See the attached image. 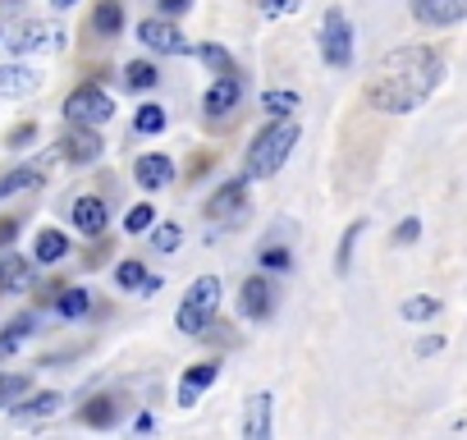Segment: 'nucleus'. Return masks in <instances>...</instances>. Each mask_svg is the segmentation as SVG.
Instances as JSON below:
<instances>
[{
    "label": "nucleus",
    "instance_id": "nucleus-1",
    "mask_svg": "<svg viewBox=\"0 0 467 440\" xmlns=\"http://www.w3.org/2000/svg\"><path fill=\"white\" fill-rule=\"evenodd\" d=\"M444 83V60L431 47H394L376 60L367 79V101L385 115H408Z\"/></svg>",
    "mask_w": 467,
    "mask_h": 440
},
{
    "label": "nucleus",
    "instance_id": "nucleus-2",
    "mask_svg": "<svg viewBox=\"0 0 467 440\" xmlns=\"http://www.w3.org/2000/svg\"><path fill=\"white\" fill-rule=\"evenodd\" d=\"M294 147H298V124L285 115V120H275L271 129H262V133L253 138V147H248V156H244V179L253 183V179H266V174L285 170V161H289Z\"/></svg>",
    "mask_w": 467,
    "mask_h": 440
},
{
    "label": "nucleus",
    "instance_id": "nucleus-3",
    "mask_svg": "<svg viewBox=\"0 0 467 440\" xmlns=\"http://www.w3.org/2000/svg\"><path fill=\"white\" fill-rule=\"evenodd\" d=\"M215 308H220V280H215V276H197V280L188 285V294H183L174 321H179L183 335H206Z\"/></svg>",
    "mask_w": 467,
    "mask_h": 440
},
{
    "label": "nucleus",
    "instance_id": "nucleus-4",
    "mask_svg": "<svg viewBox=\"0 0 467 440\" xmlns=\"http://www.w3.org/2000/svg\"><path fill=\"white\" fill-rule=\"evenodd\" d=\"M321 60L330 69L353 65V24L344 10H326V19H321Z\"/></svg>",
    "mask_w": 467,
    "mask_h": 440
},
{
    "label": "nucleus",
    "instance_id": "nucleus-5",
    "mask_svg": "<svg viewBox=\"0 0 467 440\" xmlns=\"http://www.w3.org/2000/svg\"><path fill=\"white\" fill-rule=\"evenodd\" d=\"M110 115H115V101H110L97 83H83V88H74V92L65 97V120H69V124H92V129H101Z\"/></svg>",
    "mask_w": 467,
    "mask_h": 440
},
{
    "label": "nucleus",
    "instance_id": "nucleus-6",
    "mask_svg": "<svg viewBox=\"0 0 467 440\" xmlns=\"http://www.w3.org/2000/svg\"><path fill=\"white\" fill-rule=\"evenodd\" d=\"M101 152H106V142H101V133L92 124H69L60 133V156L69 165H92V161H101Z\"/></svg>",
    "mask_w": 467,
    "mask_h": 440
},
{
    "label": "nucleus",
    "instance_id": "nucleus-7",
    "mask_svg": "<svg viewBox=\"0 0 467 440\" xmlns=\"http://www.w3.org/2000/svg\"><path fill=\"white\" fill-rule=\"evenodd\" d=\"M138 42L142 47H151V51H161V56H188L192 51V42L179 33V24H170V19H142L138 24Z\"/></svg>",
    "mask_w": 467,
    "mask_h": 440
},
{
    "label": "nucleus",
    "instance_id": "nucleus-8",
    "mask_svg": "<svg viewBox=\"0 0 467 440\" xmlns=\"http://www.w3.org/2000/svg\"><path fill=\"white\" fill-rule=\"evenodd\" d=\"M239 106H244V79H239V74H224V79H215V83L206 88V97H202L206 120H229Z\"/></svg>",
    "mask_w": 467,
    "mask_h": 440
},
{
    "label": "nucleus",
    "instance_id": "nucleus-9",
    "mask_svg": "<svg viewBox=\"0 0 467 440\" xmlns=\"http://www.w3.org/2000/svg\"><path fill=\"white\" fill-rule=\"evenodd\" d=\"M412 19L421 28H453L467 19V0H412Z\"/></svg>",
    "mask_w": 467,
    "mask_h": 440
},
{
    "label": "nucleus",
    "instance_id": "nucleus-10",
    "mask_svg": "<svg viewBox=\"0 0 467 440\" xmlns=\"http://www.w3.org/2000/svg\"><path fill=\"white\" fill-rule=\"evenodd\" d=\"M239 312H244L248 321H266V317L275 312V285H271L266 276H248L244 289H239Z\"/></svg>",
    "mask_w": 467,
    "mask_h": 440
},
{
    "label": "nucleus",
    "instance_id": "nucleus-11",
    "mask_svg": "<svg viewBox=\"0 0 467 440\" xmlns=\"http://www.w3.org/2000/svg\"><path fill=\"white\" fill-rule=\"evenodd\" d=\"M244 206H248V179H229V183H220V188L211 193L206 215H211V220H234Z\"/></svg>",
    "mask_w": 467,
    "mask_h": 440
},
{
    "label": "nucleus",
    "instance_id": "nucleus-12",
    "mask_svg": "<svg viewBox=\"0 0 467 440\" xmlns=\"http://www.w3.org/2000/svg\"><path fill=\"white\" fill-rule=\"evenodd\" d=\"M69 220L78 225V235H88V239H101V235H106V220H110V211H106V202H101L97 193H88V197H78V202H74Z\"/></svg>",
    "mask_w": 467,
    "mask_h": 440
},
{
    "label": "nucleus",
    "instance_id": "nucleus-13",
    "mask_svg": "<svg viewBox=\"0 0 467 440\" xmlns=\"http://www.w3.org/2000/svg\"><path fill=\"white\" fill-rule=\"evenodd\" d=\"M215 376H220V362L215 358H206V362H192L188 372H183V381H179V403L183 408H192L211 385H215Z\"/></svg>",
    "mask_w": 467,
    "mask_h": 440
},
{
    "label": "nucleus",
    "instance_id": "nucleus-14",
    "mask_svg": "<svg viewBox=\"0 0 467 440\" xmlns=\"http://www.w3.org/2000/svg\"><path fill=\"white\" fill-rule=\"evenodd\" d=\"M133 174H138V183H142L147 193H156V188L174 183V161H170V156H161V152H147V156H138Z\"/></svg>",
    "mask_w": 467,
    "mask_h": 440
},
{
    "label": "nucleus",
    "instance_id": "nucleus-15",
    "mask_svg": "<svg viewBox=\"0 0 467 440\" xmlns=\"http://www.w3.org/2000/svg\"><path fill=\"white\" fill-rule=\"evenodd\" d=\"M60 28L56 24H24L19 28V37H15V51L19 56H33V51H51V47H60Z\"/></svg>",
    "mask_w": 467,
    "mask_h": 440
},
{
    "label": "nucleus",
    "instance_id": "nucleus-16",
    "mask_svg": "<svg viewBox=\"0 0 467 440\" xmlns=\"http://www.w3.org/2000/svg\"><path fill=\"white\" fill-rule=\"evenodd\" d=\"M42 88V74L28 65H0V97H28Z\"/></svg>",
    "mask_w": 467,
    "mask_h": 440
},
{
    "label": "nucleus",
    "instance_id": "nucleus-17",
    "mask_svg": "<svg viewBox=\"0 0 467 440\" xmlns=\"http://www.w3.org/2000/svg\"><path fill=\"white\" fill-rule=\"evenodd\" d=\"M271 408H275V399L266 390L248 399V413H244V435L248 440H266L271 435Z\"/></svg>",
    "mask_w": 467,
    "mask_h": 440
},
{
    "label": "nucleus",
    "instance_id": "nucleus-18",
    "mask_svg": "<svg viewBox=\"0 0 467 440\" xmlns=\"http://www.w3.org/2000/svg\"><path fill=\"white\" fill-rule=\"evenodd\" d=\"M28 276H33L28 257H19V253H0V294L24 289V285H28Z\"/></svg>",
    "mask_w": 467,
    "mask_h": 440
},
{
    "label": "nucleus",
    "instance_id": "nucleus-19",
    "mask_svg": "<svg viewBox=\"0 0 467 440\" xmlns=\"http://www.w3.org/2000/svg\"><path fill=\"white\" fill-rule=\"evenodd\" d=\"M33 257H37L42 267H56V262L69 257V239H65L60 230H42V235L33 239Z\"/></svg>",
    "mask_w": 467,
    "mask_h": 440
},
{
    "label": "nucleus",
    "instance_id": "nucleus-20",
    "mask_svg": "<svg viewBox=\"0 0 467 440\" xmlns=\"http://www.w3.org/2000/svg\"><path fill=\"white\" fill-rule=\"evenodd\" d=\"M60 403H65V394H60V390H42V394H33L28 403H19V408H15V417H19V422H37V417L60 413Z\"/></svg>",
    "mask_w": 467,
    "mask_h": 440
},
{
    "label": "nucleus",
    "instance_id": "nucleus-21",
    "mask_svg": "<svg viewBox=\"0 0 467 440\" xmlns=\"http://www.w3.org/2000/svg\"><path fill=\"white\" fill-rule=\"evenodd\" d=\"M119 28H124V5L119 0H101V5L92 10V33L97 37H119Z\"/></svg>",
    "mask_w": 467,
    "mask_h": 440
},
{
    "label": "nucleus",
    "instance_id": "nucleus-22",
    "mask_svg": "<svg viewBox=\"0 0 467 440\" xmlns=\"http://www.w3.org/2000/svg\"><path fill=\"white\" fill-rule=\"evenodd\" d=\"M42 183V170L37 165H19L10 174H0V197H10V193H24V188H37Z\"/></svg>",
    "mask_w": 467,
    "mask_h": 440
},
{
    "label": "nucleus",
    "instance_id": "nucleus-23",
    "mask_svg": "<svg viewBox=\"0 0 467 440\" xmlns=\"http://www.w3.org/2000/svg\"><path fill=\"white\" fill-rule=\"evenodd\" d=\"M161 129H165V106H156V101L138 106V115H133V133H142V138H156Z\"/></svg>",
    "mask_w": 467,
    "mask_h": 440
},
{
    "label": "nucleus",
    "instance_id": "nucleus-24",
    "mask_svg": "<svg viewBox=\"0 0 467 440\" xmlns=\"http://www.w3.org/2000/svg\"><path fill=\"white\" fill-rule=\"evenodd\" d=\"M115 417H119V408H115L110 394H97V399H88V408H83V422H88V426H115Z\"/></svg>",
    "mask_w": 467,
    "mask_h": 440
},
{
    "label": "nucleus",
    "instance_id": "nucleus-25",
    "mask_svg": "<svg viewBox=\"0 0 467 440\" xmlns=\"http://www.w3.org/2000/svg\"><path fill=\"white\" fill-rule=\"evenodd\" d=\"M367 235V220H353V225L344 230V239H339V253H335V271L344 276L348 267H353V248H358V239Z\"/></svg>",
    "mask_w": 467,
    "mask_h": 440
},
{
    "label": "nucleus",
    "instance_id": "nucleus-26",
    "mask_svg": "<svg viewBox=\"0 0 467 440\" xmlns=\"http://www.w3.org/2000/svg\"><path fill=\"white\" fill-rule=\"evenodd\" d=\"M197 56H202V65L215 74V79H224V74H239L234 69V56L224 51V47H215V42H206V47H197Z\"/></svg>",
    "mask_w": 467,
    "mask_h": 440
},
{
    "label": "nucleus",
    "instance_id": "nucleus-27",
    "mask_svg": "<svg viewBox=\"0 0 467 440\" xmlns=\"http://www.w3.org/2000/svg\"><path fill=\"white\" fill-rule=\"evenodd\" d=\"M124 83H129L133 92H151V88L161 83V69H156V65H147V60H133V65L124 69Z\"/></svg>",
    "mask_w": 467,
    "mask_h": 440
},
{
    "label": "nucleus",
    "instance_id": "nucleus-28",
    "mask_svg": "<svg viewBox=\"0 0 467 440\" xmlns=\"http://www.w3.org/2000/svg\"><path fill=\"white\" fill-rule=\"evenodd\" d=\"M262 110L275 115V120H285L289 110H298V92H289V88H271V92L262 97Z\"/></svg>",
    "mask_w": 467,
    "mask_h": 440
},
{
    "label": "nucleus",
    "instance_id": "nucleus-29",
    "mask_svg": "<svg viewBox=\"0 0 467 440\" xmlns=\"http://www.w3.org/2000/svg\"><path fill=\"white\" fill-rule=\"evenodd\" d=\"M56 308H60V317H65V321H78V317H88L92 299H88V289H65V294L56 299Z\"/></svg>",
    "mask_w": 467,
    "mask_h": 440
},
{
    "label": "nucleus",
    "instance_id": "nucleus-30",
    "mask_svg": "<svg viewBox=\"0 0 467 440\" xmlns=\"http://www.w3.org/2000/svg\"><path fill=\"white\" fill-rule=\"evenodd\" d=\"M28 390H33V381H28L24 372H0V408L15 403V399H24Z\"/></svg>",
    "mask_w": 467,
    "mask_h": 440
},
{
    "label": "nucleus",
    "instance_id": "nucleus-31",
    "mask_svg": "<svg viewBox=\"0 0 467 440\" xmlns=\"http://www.w3.org/2000/svg\"><path fill=\"white\" fill-rule=\"evenodd\" d=\"M403 321H431L435 312H440V299H431V294H417V299H403Z\"/></svg>",
    "mask_w": 467,
    "mask_h": 440
},
{
    "label": "nucleus",
    "instance_id": "nucleus-32",
    "mask_svg": "<svg viewBox=\"0 0 467 440\" xmlns=\"http://www.w3.org/2000/svg\"><path fill=\"white\" fill-rule=\"evenodd\" d=\"M151 225H156V206H151V202L129 206V215H124V230H129V235H147Z\"/></svg>",
    "mask_w": 467,
    "mask_h": 440
},
{
    "label": "nucleus",
    "instance_id": "nucleus-33",
    "mask_svg": "<svg viewBox=\"0 0 467 440\" xmlns=\"http://www.w3.org/2000/svg\"><path fill=\"white\" fill-rule=\"evenodd\" d=\"M33 335V317H19V321H10L5 326V335H0V353H15L24 340Z\"/></svg>",
    "mask_w": 467,
    "mask_h": 440
},
{
    "label": "nucleus",
    "instance_id": "nucleus-34",
    "mask_svg": "<svg viewBox=\"0 0 467 440\" xmlns=\"http://www.w3.org/2000/svg\"><path fill=\"white\" fill-rule=\"evenodd\" d=\"M151 244H156V253H174V248L183 244V225L165 220V225H156V230H151Z\"/></svg>",
    "mask_w": 467,
    "mask_h": 440
},
{
    "label": "nucleus",
    "instance_id": "nucleus-35",
    "mask_svg": "<svg viewBox=\"0 0 467 440\" xmlns=\"http://www.w3.org/2000/svg\"><path fill=\"white\" fill-rule=\"evenodd\" d=\"M115 280H119V289H142L151 276H147V267H142V262H119Z\"/></svg>",
    "mask_w": 467,
    "mask_h": 440
},
{
    "label": "nucleus",
    "instance_id": "nucleus-36",
    "mask_svg": "<svg viewBox=\"0 0 467 440\" xmlns=\"http://www.w3.org/2000/svg\"><path fill=\"white\" fill-rule=\"evenodd\" d=\"M262 267H266V271H289V267H294V257H289V248L266 244V248H262Z\"/></svg>",
    "mask_w": 467,
    "mask_h": 440
},
{
    "label": "nucleus",
    "instance_id": "nucleus-37",
    "mask_svg": "<svg viewBox=\"0 0 467 440\" xmlns=\"http://www.w3.org/2000/svg\"><path fill=\"white\" fill-rule=\"evenodd\" d=\"M417 235H421V220H417V215H408L403 225L394 230V244H417Z\"/></svg>",
    "mask_w": 467,
    "mask_h": 440
},
{
    "label": "nucleus",
    "instance_id": "nucleus-38",
    "mask_svg": "<svg viewBox=\"0 0 467 440\" xmlns=\"http://www.w3.org/2000/svg\"><path fill=\"white\" fill-rule=\"evenodd\" d=\"M303 10V0H266V15L280 19V15H298Z\"/></svg>",
    "mask_w": 467,
    "mask_h": 440
},
{
    "label": "nucleus",
    "instance_id": "nucleus-39",
    "mask_svg": "<svg viewBox=\"0 0 467 440\" xmlns=\"http://www.w3.org/2000/svg\"><path fill=\"white\" fill-rule=\"evenodd\" d=\"M156 5H161V15L179 19V15H188V10H192V0H156Z\"/></svg>",
    "mask_w": 467,
    "mask_h": 440
},
{
    "label": "nucleus",
    "instance_id": "nucleus-40",
    "mask_svg": "<svg viewBox=\"0 0 467 440\" xmlns=\"http://www.w3.org/2000/svg\"><path fill=\"white\" fill-rule=\"evenodd\" d=\"M15 235H19V220H15V215H10V220H0V248L15 244Z\"/></svg>",
    "mask_w": 467,
    "mask_h": 440
},
{
    "label": "nucleus",
    "instance_id": "nucleus-41",
    "mask_svg": "<svg viewBox=\"0 0 467 440\" xmlns=\"http://www.w3.org/2000/svg\"><path fill=\"white\" fill-rule=\"evenodd\" d=\"M440 349H444V340H440V335H426V340H417V353H421V358H431V353H440Z\"/></svg>",
    "mask_w": 467,
    "mask_h": 440
},
{
    "label": "nucleus",
    "instance_id": "nucleus-42",
    "mask_svg": "<svg viewBox=\"0 0 467 440\" xmlns=\"http://www.w3.org/2000/svg\"><path fill=\"white\" fill-rule=\"evenodd\" d=\"M33 133H37V124H19V129L10 133V147H19V142H33Z\"/></svg>",
    "mask_w": 467,
    "mask_h": 440
},
{
    "label": "nucleus",
    "instance_id": "nucleus-43",
    "mask_svg": "<svg viewBox=\"0 0 467 440\" xmlns=\"http://www.w3.org/2000/svg\"><path fill=\"white\" fill-rule=\"evenodd\" d=\"M51 5H56V10H69V5H74V0H51Z\"/></svg>",
    "mask_w": 467,
    "mask_h": 440
},
{
    "label": "nucleus",
    "instance_id": "nucleus-44",
    "mask_svg": "<svg viewBox=\"0 0 467 440\" xmlns=\"http://www.w3.org/2000/svg\"><path fill=\"white\" fill-rule=\"evenodd\" d=\"M5 5H19V0H5Z\"/></svg>",
    "mask_w": 467,
    "mask_h": 440
}]
</instances>
